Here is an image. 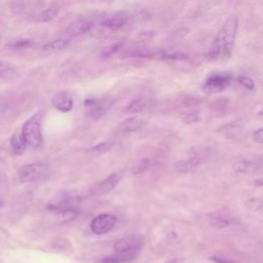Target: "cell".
<instances>
[{
	"instance_id": "obj_8",
	"label": "cell",
	"mask_w": 263,
	"mask_h": 263,
	"mask_svg": "<svg viewBox=\"0 0 263 263\" xmlns=\"http://www.w3.org/2000/svg\"><path fill=\"white\" fill-rule=\"evenodd\" d=\"M123 177V172L119 171L116 173H113L109 177H107L105 180H103L101 183H99L91 191L92 195H104L108 192H110L112 189L116 187V185L120 182V180Z\"/></svg>"
},
{
	"instance_id": "obj_10",
	"label": "cell",
	"mask_w": 263,
	"mask_h": 263,
	"mask_svg": "<svg viewBox=\"0 0 263 263\" xmlns=\"http://www.w3.org/2000/svg\"><path fill=\"white\" fill-rule=\"evenodd\" d=\"M52 106L61 112H69L73 108V100L68 91H59L51 99Z\"/></svg>"
},
{
	"instance_id": "obj_17",
	"label": "cell",
	"mask_w": 263,
	"mask_h": 263,
	"mask_svg": "<svg viewBox=\"0 0 263 263\" xmlns=\"http://www.w3.org/2000/svg\"><path fill=\"white\" fill-rule=\"evenodd\" d=\"M144 122L143 120L137 118V117H130L125 119L121 125L120 128L123 133H135L137 130H139L142 126H143Z\"/></svg>"
},
{
	"instance_id": "obj_7",
	"label": "cell",
	"mask_w": 263,
	"mask_h": 263,
	"mask_svg": "<svg viewBox=\"0 0 263 263\" xmlns=\"http://www.w3.org/2000/svg\"><path fill=\"white\" fill-rule=\"evenodd\" d=\"M142 238L140 236H128L117 240L113 247L115 253H137V251L142 246Z\"/></svg>"
},
{
	"instance_id": "obj_28",
	"label": "cell",
	"mask_w": 263,
	"mask_h": 263,
	"mask_svg": "<svg viewBox=\"0 0 263 263\" xmlns=\"http://www.w3.org/2000/svg\"><path fill=\"white\" fill-rule=\"evenodd\" d=\"M111 146H112L111 143H101V144H98L95 147H92L91 151L97 152V153H104V152L109 151Z\"/></svg>"
},
{
	"instance_id": "obj_19",
	"label": "cell",
	"mask_w": 263,
	"mask_h": 263,
	"mask_svg": "<svg viewBox=\"0 0 263 263\" xmlns=\"http://www.w3.org/2000/svg\"><path fill=\"white\" fill-rule=\"evenodd\" d=\"M58 13H59V9L57 7H50V8H47V9L41 11L37 15L36 21L39 23H47V22H50L51 20H53Z\"/></svg>"
},
{
	"instance_id": "obj_27",
	"label": "cell",
	"mask_w": 263,
	"mask_h": 263,
	"mask_svg": "<svg viewBox=\"0 0 263 263\" xmlns=\"http://www.w3.org/2000/svg\"><path fill=\"white\" fill-rule=\"evenodd\" d=\"M237 81H238V83H239L241 86H243V87L247 88V89L253 90L254 87H255L254 80H253L251 77L247 76V75H239L238 78H237Z\"/></svg>"
},
{
	"instance_id": "obj_11",
	"label": "cell",
	"mask_w": 263,
	"mask_h": 263,
	"mask_svg": "<svg viewBox=\"0 0 263 263\" xmlns=\"http://www.w3.org/2000/svg\"><path fill=\"white\" fill-rule=\"evenodd\" d=\"M188 53L181 50L173 49H155L153 59L161 61H181L188 59Z\"/></svg>"
},
{
	"instance_id": "obj_34",
	"label": "cell",
	"mask_w": 263,
	"mask_h": 263,
	"mask_svg": "<svg viewBox=\"0 0 263 263\" xmlns=\"http://www.w3.org/2000/svg\"><path fill=\"white\" fill-rule=\"evenodd\" d=\"M2 205H3V199L0 197V209L2 208Z\"/></svg>"
},
{
	"instance_id": "obj_25",
	"label": "cell",
	"mask_w": 263,
	"mask_h": 263,
	"mask_svg": "<svg viewBox=\"0 0 263 263\" xmlns=\"http://www.w3.org/2000/svg\"><path fill=\"white\" fill-rule=\"evenodd\" d=\"M15 69L13 65L7 62H0V77H6L8 75H12Z\"/></svg>"
},
{
	"instance_id": "obj_12",
	"label": "cell",
	"mask_w": 263,
	"mask_h": 263,
	"mask_svg": "<svg viewBox=\"0 0 263 263\" xmlns=\"http://www.w3.org/2000/svg\"><path fill=\"white\" fill-rule=\"evenodd\" d=\"M92 28V23L87 20H78L71 23L65 30L68 36H78L87 33Z\"/></svg>"
},
{
	"instance_id": "obj_2",
	"label": "cell",
	"mask_w": 263,
	"mask_h": 263,
	"mask_svg": "<svg viewBox=\"0 0 263 263\" xmlns=\"http://www.w3.org/2000/svg\"><path fill=\"white\" fill-rule=\"evenodd\" d=\"M41 118L42 113L37 112L31 116L23 124L21 129V135L27 144V146L37 148L42 143V134H41Z\"/></svg>"
},
{
	"instance_id": "obj_31",
	"label": "cell",
	"mask_w": 263,
	"mask_h": 263,
	"mask_svg": "<svg viewBox=\"0 0 263 263\" xmlns=\"http://www.w3.org/2000/svg\"><path fill=\"white\" fill-rule=\"evenodd\" d=\"M198 120V116L195 114V113H190V114H187L185 117H184V121L187 122V123H191V122H195Z\"/></svg>"
},
{
	"instance_id": "obj_32",
	"label": "cell",
	"mask_w": 263,
	"mask_h": 263,
	"mask_svg": "<svg viewBox=\"0 0 263 263\" xmlns=\"http://www.w3.org/2000/svg\"><path fill=\"white\" fill-rule=\"evenodd\" d=\"M4 111H5V106L2 105V104H0V116L3 114Z\"/></svg>"
},
{
	"instance_id": "obj_22",
	"label": "cell",
	"mask_w": 263,
	"mask_h": 263,
	"mask_svg": "<svg viewBox=\"0 0 263 263\" xmlns=\"http://www.w3.org/2000/svg\"><path fill=\"white\" fill-rule=\"evenodd\" d=\"M210 221H211V224L217 228H224L230 224V220L227 217L220 214L212 216L210 218Z\"/></svg>"
},
{
	"instance_id": "obj_13",
	"label": "cell",
	"mask_w": 263,
	"mask_h": 263,
	"mask_svg": "<svg viewBox=\"0 0 263 263\" xmlns=\"http://www.w3.org/2000/svg\"><path fill=\"white\" fill-rule=\"evenodd\" d=\"M260 167V160L255 159H241L234 163L233 170L236 173L254 172Z\"/></svg>"
},
{
	"instance_id": "obj_16",
	"label": "cell",
	"mask_w": 263,
	"mask_h": 263,
	"mask_svg": "<svg viewBox=\"0 0 263 263\" xmlns=\"http://www.w3.org/2000/svg\"><path fill=\"white\" fill-rule=\"evenodd\" d=\"M10 147L12 153L15 155H20L26 150L27 144L25 143L21 132H16L12 135V137L10 138Z\"/></svg>"
},
{
	"instance_id": "obj_6",
	"label": "cell",
	"mask_w": 263,
	"mask_h": 263,
	"mask_svg": "<svg viewBox=\"0 0 263 263\" xmlns=\"http://www.w3.org/2000/svg\"><path fill=\"white\" fill-rule=\"evenodd\" d=\"M116 223V218L110 214H100L90 222V229L96 234H104L109 232Z\"/></svg>"
},
{
	"instance_id": "obj_14",
	"label": "cell",
	"mask_w": 263,
	"mask_h": 263,
	"mask_svg": "<svg viewBox=\"0 0 263 263\" xmlns=\"http://www.w3.org/2000/svg\"><path fill=\"white\" fill-rule=\"evenodd\" d=\"M200 163V158L198 157H191L184 160H178L174 167L179 173H188L195 170Z\"/></svg>"
},
{
	"instance_id": "obj_30",
	"label": "cell",
	"mask_w": 263,
	"mask_h": 263,
	"mask_svg": "<svg viewBox=\"0 0 263 263\" xmlns=\"http://www.w3.org/2000/svg\"><path fill=\"white\" fill-rule=\"evenodd\" d=\"M253 139L256 143L261 144L263 142V129L259 128V129L255 130V133L253 134Z\"/></svg>"
},
{
	"instance_id": "obj_29",
	"label": "cell",
	"mask_w": 263,
	"mask_h": 263,
	"mask_svg": "<svg viewBox=\"0 0 263 263\" xmlns=\"http://www.w3.org/2000/svg\"><path fill=\"white\" fill-rule=\"evenodd\" d=\"M238 130V126H236V125H234V124H228V125H225V126H223L221 129H220V132H223L226 136H228V137H232V136H234L236 133H234V132H237Z\"/></svg>"
},
{
	"instance_id": "obj_15",
	"label": "cell",
	"mask_w": 263,
	"mask_h": 263,
	"mask_svg": "<svg viewBox=\"0 0 263 263\" xmlns=\"http://www.w3.org/2000/svg\"><path fill=\"white\" fill-rule=\"evenodd\" d=\"M70 43V40L67 38H58L51 41L46 42L41 49L45 52H58L66 48Z\"/></svg>"
},
{
	"instance_id": "obj_4",
	"label": "cell",
	"mask_w": 263,
	"mask_h": 263,
	"mask_svg": "<svg viewBox=\"0 0 263 263\" xmlns=\"http://www.w3.org/2000/svg\"><path fill=\"white\" fill-rule=\"evenodd\" d=\"M232 79L229 72H216L206 77L202 84V89L206 93H217L224 90Z\"/></svg>"
},
{
	"instance_id": "obj_1",
	"label": "cell",
	"mask_w": 263,
	"mask_h": 263,
	"mask_svg": "<svg viewBox=\"0 0 263 263\" xmlns=\"http://www.w3.org/2000/svg\"><path fill=\"white\" fill-rule=\"evenodd\" d=\"M238 21L235 15L229 16L219 29L209 49L208 58L212 61H223L231 55L237 33Z\"/></svg>"
},
{
	"instance_id": "obj_20",
	"label": "cell",
	"mask_w": 263,
	"mask_h": 263,
	"mask_svg": "<svg viewBox=\"0 0 263 263\" xmlns=\"http://www.w3.org/2000/svg\"><path fill=\"white\" fill-rule=\"evenodd\" d=\"M130 57L141 58V59H153L154 57V49L148 47H137L130 50L128 53Z\"/></svg>"
},
{
	"instance_id": "obj_18",
	"label": "cell",
	"mask_w": 263,
	"mask_h": 263,
	"mask_svg": "<svg viewBox=\"0 0 263 263\" xmlns=\"http://www.w3.org/2000/svg\"><path fill=\"white\" fill-rule=\"evenodd\" d=\"M135 257H136V253H123V254L115 253L112 256L103 258L101 260V263H125L133 260Z\"/></svg>"
},
{
	"instance_id": "obj_26",
	"label": "cell",
	"mask_w": 263,
	"mask_h": 263,
	"mask_svg": "<svg viewBox=\"0 0 263 263\" xmlns=\"http://www.w3.org/2000/svg\"><path fill=\"white\" fill-rule=\"evenodd\" d=\"M122 44H123V42H122L121 40H120V41H117V42H115V43H113V44H111L110 46H108L107 48L104 49V51L102 52V57L108 58V57L112 55L113 53H115L116 51H118V50L121 48Z\"/></svg>"
},
{
	"instance_id": "obj_23",
	"label": "cell",
	"mask_w": 263,
	"mask_h": 263,
	"mask_svg": "<svg viewBox=\"0 0 263 263\" xmlns=\"http://www.w3.org/2000/svg\"><path fill=\"white\" fill-rule=\"evenodd\" d=\"M32 44H33V41L31 39H21L7 44V47L13 50H20V49H26L30 47Z\"/></svg>"
},
{
	"instance_id": "obj_9",
	"label": "cell",
	"mask_w": 263,
	"mask_h": 263,
	"mask_svg": "<svg viewBox=\"0 0 263 263\" xmlns=\"http://www.w3.org/2000/svg\"><path fill=\"white\" fill-rule=\"evenodd\" d=\"M126 24V17L123 15H112L100 23V32L104 35L113 34L119 31Z\"/></svg>"
},
{
	"instance_id": "obj_24",
	"label": "cell",
	"mask_w": 263,
	"mask_h": 263,
	"mask_svg": "<svg viewBox=\"0 0 263 263\" xmlns=\"http://www.w3.org/2000/svg\"><path fill=\"white\" fill-rule=\"evenodd\" d=\"M149 165H150V160L148 158H142L135 163L133 167V174L134 175L142 174L149 167Z\"/></svg>"
},
{
	"instance_id": "obj_3",
	"label": "cell",
	"mask_w": 263,
	"mask_h": 263,
	"mask_svg": "<svg viewBox=\"0 0 263 263\" xmlns=\"http://www.w3.org/2000/svg\"><path fill=\"white\" fill-rule=\"evenodd\" d=\"M49 174V168L45 163L33 162L22 165L17 171V176L23 183H32L45 179Z\"/></svg>"
},
{
	"instance_id": "obj_33",
	"label": "cell",
	"mask_w": 263,
	"mask_h": 263,
	"mask_svg": "<svg viewBox=\"0 0 263 263\" xmlns=\"http://www.w3.org/2000/svg\"><path fill=\"white\" fill-rule=\"evenodd\" d=\"M165 263H177V260H176V259H174V260H171V261H167V262H165Z\"/></svg>"
},
{
	"instance_id": "obj_5",
	"label": "cell",
	"mask_w": 263,
	"mask_h": 263,
	"mask_svg": "<svg viewBox=\"0 0 263 263\" xmlns=\"http://www.w3.org/2000/svg\"><path fill=\"white\" fill-rule=\"evenodd\" d=\"M113 101L110 99H87L84 101L86 113L92 118L102 117L112 106Z\"/></svg>"
},
{
	"instance_id": "obj_21",
	"label": "cell",
	"mask_w": 263,
	"mask_h": 263,
	"mask_svg": "<svg viewBox=\"0 0 263 263\" xmlns=\"http://www.w3.org/2000/svg\"><path fill=\"white\" fill-rule=\"evenodd\" d=\"M146 105H147L146 100L136 99V100H134L133 102H130L128 104V106L126 107V110L129 113H138V112L143 111L146 108Z\"/></svg>"
}]
</instances>
